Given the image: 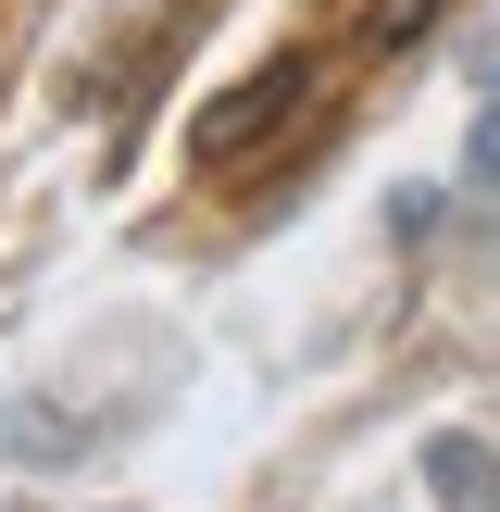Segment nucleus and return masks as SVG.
Returning a JSON list of instances; mask_svg holds the SVG:
<instances>
[{
    "instance_id": "7ed1b4c3",
    "label": "nucleus",
    "mask_w": 500,
    "mask_h": 512,
    "mask_svg": "<svg viewBox=\"0 0 500 512\" xmlns=\"http://www.w3.org/2000/svg\"><path fill=\"white\" fill-rule=\"evenodd\" d=\"M425 13H438V0H375V13H363V50H400Z\"/></svg>"
},
{
    "instance_id": "f257e3e1",
    "label": "nucleus",
    "mask_w": 500,
    "mask_h": 512,
    "mask_svg": "<svg viewBox=\"0 0 500 512\" xmlns=\"http://www.w3.org/2000/svg\"><path fill=\"white\" fill-rule=\"evenodd\" d=\"M313 75H325L313 50H288V63H263V75H250V88H225L213 113L188 125V150H200V175H225V163H238V150H275V125H288L300 100H313Z\"/></svg>"
},
{
    "instance_id": "f03ea898",
    "label": "nucleus",
    "mask_w": 500,
    "mask_h": 512,
    "mask_svg": "<svg viewBox=\"0 0 500 512\" xmlns=\"http://www.w3.org/2000/svg\"><path fill=\"white\" fill-rule=\"evenodd\" d=\"M425 475H438V512H500V450L488 438H438Z\"/></svg>"
}]
</instances>
